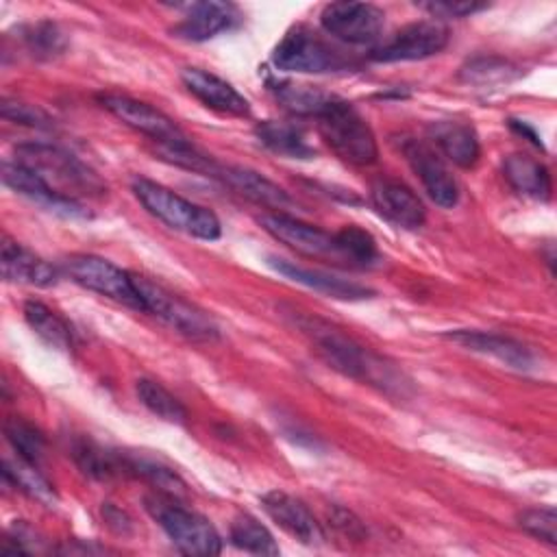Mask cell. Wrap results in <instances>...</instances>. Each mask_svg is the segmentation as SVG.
Segmentation results:
<instances>
[{
    "instance_id": "cell-24",
    "label": "cell",
    "mask_w": 557,
    "mask_h": 557,
    "mask_svg": "<svg viewBox=\"0 0 557 557\" xmlns=\"http://www.w3.org/2000/svg\"><path fill=\"white\" fill-rule=\"evenodd\" d=\"M255 135L261 146L287 159H311L315 154V148L309 141L305 128L296 122L263 120L255 126Z\"/></svg>"
},
{
    "instance_id": "cell-20",
    "label": "cell",
    "mask_w": 557,
    "mask_h": 557,
    "mask_svg": "<svg viewBox=\"0 0 557 557\" xmlns=\"http://www.w3.org/2000/svg\"><path fill=\"white\" fill-rule=\"evenodd\" d=\"M270 265L278 274H283L285 278H289L294 283H300L309 289H315L320 294H326L331 298L363 300V298H370L374 294L370 287H366L361 283H355V281H348V278H342V276H335V274H329V272H322V270L302 268V265H296L294 261H287V259L272 257Z\"/></svg>"
},
{
    "instance_id": "cell-12",
    "label": "cell",
    "mask_w": 557,
    "mask_h": 557,
    "mask_svg": "<svg viewBox=\"0 0 557 557\" xmlns=\"http://www.w3.org/2000/svg\"><path fill=\"white\" fill-rule=\"evenodd\" d=\"M261 226L281 244L289 246L292 250L315 257V259H335L344 261L335 233H329L315 224L302 222L289 213H265L261 215Z\"/></svg>"
},
{
    "instance_id": "cell-25",
    "label": "cell",
    "mask_w": 557,
    "mask_h": 557,
    "mask_svg": "<svg viewBox=\"0 0 557 557\" xmlns=\"http://www.w3.org/2000/svg\"><path fill=\"white\" fill-rule=\"evenodd\" d=\"M503 176L509 183L511 189L518 194L533 198V200H548L553 185H550V174L544 163L535 161L529 154L513 152L503 161Z\"/></svg>"
},
{
    "instance_id": "cell-39",
    "label": "cell",
    "mask_w": 557,
    "mask_h": 557,
    "mask_svg": "<svg viewBox=\"0 0 557 557\" xmlns=\"http://www.w3.org/2000/svg\"><path fill=\"white\" fill-rule=\"evenodd\" d=\"M331 520H333V524L342 531V533H346L348 537H355V540H361L363 535H366V529H363V524L350 513V511H346V509H342V507H337V509H333V513H331Z\"/></svg>"
},
{
    "instance_id": "cell-30",
    "label": "cell",
    "mask_w": 557,
    "mask_h": 557,
    "mask_svg": "<svg viewBox=\"0 0 557 557\" xmlns=\"http://www.w3.org/2000/svg\"><path fill=\"white\" fill-rule=\"evenodd\" d=\"M233 546L252 555H278V544L274 535L252 516H237L231 522Z\"/></svg>"
},
{
    "instance_id": "cell-16",
    "label": "cell",
    "mask_w": 557,
    "mask_h": 557,
    "mask_svg": "<svg viewBox=\"0 0 557 557\" xmlns=\"http://www.w3.org/2000/svg\"><path fill=\"white\" fill-rule=\"evenodd\" d=\"M181 81L185 89L211 111L233 117H246L250 113V102L231 83L213 72L202 67H185L181 72Z\"/></svg>"
},
{
    "instance_id": "cell-15",
    "label": "cell",
    "mask_w": 557,
    "mask_h": 557,
    "mask_svg": "<svg viewBox=\"0 0 557 557\" xmlns=\"http://www.w3.org/2000/svg\"><path fill=\"white\" fill-rule=\"evenodd\" d=\"M261 507L287 535L302 544H320L324 540V531L320 522L313 518L309 507L296 496L283 490H270L261 496Z\"/></svg>"
},
{
    "instance_id": "cell-35",
    "label": "cell",
    "mask_w": 557,
    "mask_h": 557,
    "mask_svg": "<svg viewBox=\"0 0 557 557\" xmlns=\"http://www.w3.org/2000/svg\"><path fill=\"white\" fill-rule=\"evenodd\" d=\"M520 529L529 535L555 546L557 544V513L553 507H529L516 516Z\"/></svg>"
},
{
    "instance_id": "cell-14",
    "label": "cell",
    "mask_w": 557,
    "mask_h": 557,
    "mask_svg": "<svg viewBox=\"0 0 557 557\" xmlns=\"http://www.w3.org/2000/svg\"><path fill=\"white\" fill-rule=\"evenodd\" d=\"M2 183L17 191L20 196L28 198L30 202L39 205L46 211H52L57 215L65 218H85V209L63 194H59L54 187H50L35 170L26 168L20 161H4L2 163Z\"/></svg>"
},
{
    "instance_id": "cell-5",
    "label": "cell",
    "mask_w": 557,
    "mask_h": 557,
    "mask_svg": "<svg viewBox=\"0 0 557 557\" xmlns=\"http://www.w3.org/2000/svg\"><path fill=\"white\" fill-rule=\"evenodd\" d=\"M318 131L329 148L350 165H372L379 157L370 124L342 98L318 117Z\"/></svg>"
},
{
    "instance_id": "cell-19",
    "label": "cell",
    "mask_w": 557,
    "mask_h": 557,
    "mask_svg": "<svg viewBox=\"0 0 557 557\" xmlns=\"http://www.w3.org/2000/svg\"><path fill=\"white\" fill-rule=\"evenodd\" d=\"M446 339L472 350V352H481V355H490L503 363H507L509 368L516 370H531L535 363V357L531 352L529 346H524L522 342L500 335V333H490V331H470V329H459V331H450L444 335Z\"/></svg>"
},
{
    "instance_id": "cell-29",
    "label": "cell",
    "mask_w": 557,
    "mask_h": 557,
    "mask_svg": "<svg viewBox=\"0 0 557 557\" xmlns=\"http://www.w3.org/2000/svg\"><path fill=\"white\" fill-rule=\"evenodd\" d=\"M135 392H137V398L139 403L150 411L154 413L157 418L161 420H168V422H185L187 418V409L183 407V403L170 394L161 383L152 381V379H139L135 383Z\"/></svg>"
},
{
    "instance_id": "cell-22",
    "label": "cell",
    "mask_w": 557,
    "mask_h": 557,
    "mask_svg": "<svg viewBox=\"0 0 557 557\" xmlns=\"http://www.w3.org/2000/svg\"><path fill=\"white\" fill-rule=\"evenodd\" d=\"M213 176L224 181L228 187H233L248 200L263 205L268 209H276V213H283L281 209L292 207V198L287 196V191L255 170L237 165H218Z\"/></svg>"
},
{
    "instance_id": "cell-4",
    "label": "cell",
    "mask_w": 557,
    "mask_h": 557,
    "mask_svg": "<svg viewBox=\"0 0 557 557\" xmlns=\"http://www.w3.org/2000/svg\"><path fill=\"white\" fill-rule=\"evenodd\" d=\"M133 283L141 302V311H148L178 335H185L196 342H211L220 335L213 318L198 309L196 305L172 294L170 289L150 281L148 276L133 274Z\"/></svg>"
},
{
    "instance_id": "cell-32",
    "label": "cell",
    "mask_w": 557,
    "mask_h": 557,
    "mask_svg": "<svg viewBox=\"0 0 557 557\" xmlns=\"http://www.w3.org/2000/svg\"><path fill=\"white\" fill-rule=\"evenodd\" d=\"M518 74H520L518 67L511 65L507 59L476 57L461 67L459 78L472 85H496V83H509Z\"/></svg>"
},
{
    "instance_id": "cell-7",
    "label": "cell",
    "mask_w": 557,
    "mask_h": 557,
    "mask_svg": "<svg viewBox=\"0 0 557 557\" xmlns=\"http://www.w3.org/2000/svg\"><path fill=\"white\" fill-rule=\"evenodd\" d=\"M26 168L35 170L50 187H54L59 194H67V198H74L70 194L81 189L87 194H100L102 183L98 176L85 168L78 159L67 154L65 150L48 144H24L17 148V159ZM76 200V198H74Z\"/></svg>"
},
{
    "instance_id": "cell-18",
    "label": "cell",
    "mask_w": 557,
    "mask_h": 557,
    "mask_svg": "<svg viewBox=\"0 0 557 557\" xmlns=\"http://www.w3.org/2000/svg\"><path fill=\"white\" fill-rule=\"evenodd\" d=\"M370 200L379 215L400 228H418L424 224L426 211L422 200L407 185L381 178L370 189Z\"/></svg>"
},
{
    "instance_id": "cell-1",
    "label": "cell",
    "mask_w": 557,
    "mask_h": 557,
    "mask_svg": "<svg viewBox=\"0 0 557 557\" xmlns=\"http://www.w3.org/2000/svg\"><path fill=\"white\" fill-rule=\"evenodd\" d=\"M287 318L292 324L315 346L320 357L335 370H339L346 376L389 387L398 385L392 366H387L381 357L372 355L363 346H359L352 337H348L339 326L331 324L329 320H322L318 315L289 309Z\"/></svg>"
},
{
    "instance_id": "cell-26",
    "label": "cell",
    "mask_w": 557,
    "mask_h": 557,
    "mask_svg": "<svg viewBox=\"0 0 557 557\" xmlns=\"http://www.w3.org/2000/svg\"><path fill=\"white\" fill-rule=\"evenodd\" d=\"M274 98L287 109L289 113L298 117H320L331 104L339 100V96L309 87V85H296V83H276L272 85Z\"/></svg>"
},
{
    "instance_id": "cell-36",
    "label": "cell",
    "mask_w": 557,
    "mask_h": 557,
    "mask_svg": "<svg viewBox=\"0 0 557 557\" xmlns=\"http://www.w3.org/2000/svg\"><path fill=\"white\" fill-rule=\"evenodd\" d=\"M24 39L28 44V50L37 57H52L63 50L61 33L57 30V26L46 24V22L30 26V30L24 35Z\"/></svg>"
},
{
    "instance_id": "cell-13",
    "label": "cell",
    "mask_w": 557,
    "mask_h": 557,
    "mask_svg": "<svg viewBox=\"0 0 557 557\" xmlns=\"http://www.w3.org/2000/svg\"><path fill=\"white\" fill-rule=\"evenodd\" d=\"M400 150L429 198L444 209L455 207L459 200V185L440 152L422 139H405Z\"/></svg>"
},
{
    "instance_id": "cell-23",
    "label": "cell",
    "mask_w": 557,
    "mask_h": 557,
    "mask_svg": "<svg viewBox=\"0 0 557 557\" xmlns=\"http://www.w3.org/2000/svg\"><path fill=\"white\" fill-rule=\"evenodd\" d=\"M431 141L440 148V152L459 168H474L481 157V144L476 131L457 120H444L429 126Z\"/></svg>"
},
{
    "instance_id": "cell-10",
    "label": "cell",
    "mask_w": 557,
    "mask_h": 557,
    "mask_svg": "<svg viewBox=\"0 0 557 557\" xmlns=\"http://www.w3.org/2000/svg\"><path fill=\"white\" fill-rule=\"evenodd\" d=\"M98 102L128 128L154 139L159 146L187 144V135L163 111L124 94H100Z\"/></svg>"
},
{
    "instance_id": "cell-33",
    "label": "cell",
    "mask_w": 557,
    "mask_h": 557,
    "mask_svg": "<svg viewBox=\"0 0 557 557\" xmlns=\"http://www.w3.org/2000/svg\"><path fill=\"white\" fill-rule=\"evenodd\" d=\"M342 259L350 265H372L379 261V248L374 237L359 226H344L335 233Z\"/></svg>"
},
{
    "instance_id": "cell-21",
    "label": "cell",
    "mask_w": 557,
    "mask_h": 557,
    "mask_svg": "<svg viewBox=\"0 0 557 557\" xmlns=\"http://www.w3.org/2000/svg\"><path fill=\"white\" fill-rule=\"evenodd\" d=\"M0 265L2 276L11 283L30 287H52L57 283V270L46 259L24 248L22 244L11 242L9 237L2 239Z\"/></svg>"
},
{
    "instance_id": "cell-11",
    "label": "cell",
    "mask_w": 557,
    "mask_h": 557,
    "mask_svg": "<svg viewBox=\"0 0 557 557\" xmlns=\"http://www.w3.org/2000/svg\"><path fill=\"white\" fill-rule=\"evenodd\" d=\"M322 28L346 44H372L381 37L385 13L370 2H331L320 13Z\"/></svg>"
},
{
    "instance_id": "cell-9",
    "label": "cell",
    "mask_w": 557,
    "mask_h": 557,
    "mask_svg": "<svg viewBox=\"0 0 557 557\" xmlns=\"http://www.w3.org/2000/svg\"><path fill=\"white\" fill-rule=\"evenodd\" d=\"M448 28L440 20H420L405 24L387 39L370 50V59L379 63L420 61L437 54L448 44Z\"/></svg>"
},
{
    "instance_id": "cell-2",
    "label": "cell",
    "mask_w": 557,
    "mask_h": 557,
    "mask_svg": "<svg viewBox=\"0 0 557 557\" xmlns=\"http://www.w3.org/2000/svg\"><path fill=\"white\" fill-rule=\"evenodd\" d=\"M133 194L150 215L174 231L205 242H213L222 235V224L211 209L178 196L161 183L137 176L133 181Z\"/></svg>"
},
{
    "instance_id": "cell-31",
    "label": "cell",
    "mask_w": 557,
    "mask_h": 557,
    "mask_svg": "<svg viewBox=\"0 0 557 557\" xmlns=\"http://www.w3.org/2000/svg\"><path fill=\"white\" fill-rule=\"evenodd\" d=\"M4 479H9L15 487H20L24 494L41 500V503H54V490L52 485L37 472V466L26 461L17 455V459H4Z\"/></svg>"
},
{
    "instance_id": "cell-8",
    "label": "cell",
    "mask_w": 557,
    "mask_h": 557,
    "mask_svg": "<svg viewBox=\"0 0 557 557\" xmlns=\"http://www.w3.org/2000/svg\"><path fill=\"white\" fill-rule=\"evenodd\" d=\"M63 270L76 285L141 311L133 272L122 270L113 261L96 255H72L63 261Z\"/></svg>"
},
{
    "instance_id": "cell-17",
    "label": "cell",
    "mask_w": 557,
    "mask_h": 557,
    "mask_svg": "<svg viewBox=\"0 0 557 557\" xmlns=\"http://www.w3.org/2000/svg\"><path fill=\"white\" fill-rule=\"evenodd\" d=\"M239 17V9L231 2H196L187 7L185 17L172 28V35L200 44L231 30Z\"/></svg>"
},
{
    "instance_id": "cell-6",
    "label": "cell",
    "mask_w": 557,
    "mask_h": 557,
    "mask_svg": "<svg viewBox=\"0 0 557 557\" xmlns=\"http://www.w3.org/2000/svg\"><path fill=\"white\" fill-rule=\"evenodd\" d=\"M272 63L283 72L326 74L344 72L352 63L337 48L307 26H292L272 50Z\"/></svg>"
},
{
    "instance_id": "cell-3",
    "label": "cell",
    "mask_w": 557,
    "mask_h": 557,
    "mask_svg": "<svg viewBox=\"0 0 557 557\" xmlns=\"http://www.w3.org/2000/svg\"><path fill=\"white\" fill-rule=\"evenodd\" d=\"M146 509L181 553L209 557L222 550V540L213 524L205 516L181 505L174 496H148Z\"/></svg>"
},
{
    "instance_id": "cell-28",
    "label": "cell",
    "mask_w": 557,
    "mask_h": 557,
    "mask_svg": "<svg viewBox=\"0 0 557 557\" xmlns=\"http://www.w3.org/2000/svg\"><path fill=\"white\" fill-rule=\"evenodd\" d=\"M70 455L74 457L78 468L94 479H109V476L117 474L120 470H126L124 457H117L115 453H109L85 437L72 440Z\"/></svg>"
},
{
    "instance_id": "cell-34",
    "label": "cell",
    "mask_w": 557,
    "mask_h": 557,
    "mask_svg": "<svg viewBox=\"0 0 557 557\" xmlns=\"http://www.w3.org/2000/svg\"><path fill=\"white\" fill-rule=\"evenodd\" d=\"M4 435L7 442L11 444V448L24 457L30 463H39V459L44 457V448H46V440L41 435L39 429H35L30 422L22 420V418H9L4 422Z\"/></svg>"
},
{
    "instance_id": "cell-38",
    "label": "cell",
    "mask_w": 557,
    "mask_h": 557,
    "mask_svg": "<svg viewBox=\"0 0 557 557\" xmlns=\"http://www.w3.org/2000/svg\"><path fill=\"white\" fill-rule=\"evenodd\" d=\"M420 9L429 11L435 17H466L472 13H479L487 9L485 2H472V0H431V2H420Z\"/></svg>"
},
{
    "instance_id": "cell-27",
    "label": "cell",
    "mask_w": 557,
    "mask_h": 557,
    "mask_svg": "<svg viewBox=\"0 0 557 557\" xmlns=\"http://www.w3.org/2000/svg\"><path fill=\"white\" fill-rule=\"evenodd\" d=\"M24 320L28 322V326L52 348L57 350H72L74 346V331L70 329V324L57 313L52 311L48 305L39 302V300H26L24 302Z\"/></svg>"
},
{
    "instance_id": "cell-37",
    "label": "cell",
    "mask_w": 557,
    "mask_h": 557,
    "mask_svg": "<svg viewBox=\"0 0 557 557\" xmlns=\"http://www.w3.org/2000/svg\"><path fill=\"white\" fill-rule=\"evenodd\" d=\"M0 113L4 120H11L15 124H26L33 128H46L50 126V117L35 104H26V102H11L4 100L0 107Z\"/></svg>"
}]
</instances>
